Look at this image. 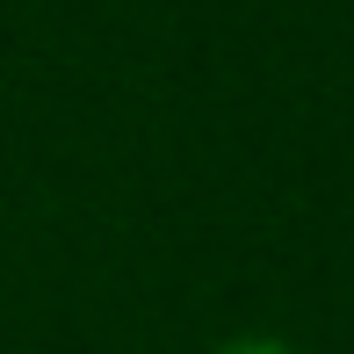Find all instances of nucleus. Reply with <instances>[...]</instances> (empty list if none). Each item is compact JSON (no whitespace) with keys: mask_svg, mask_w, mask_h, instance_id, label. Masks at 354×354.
Wrapping results in <instances>:
<instances>
[{"mask_svg":"<svg viewBox=\"0 0 354 354\" xmlns=\"http://www.w3.org/2000/svg\"><path fill=\"white\" fill-rule=\"evenodd\" d=\"M203 354H311V347H297L289 333H261V326H246V333H224V340H210Z\"/></svg>","mask_w":354,"mask_h":354,"instance_id":"obj_1","label":"nucleus"}]
</instances>
